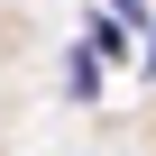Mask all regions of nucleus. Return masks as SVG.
Masks as SVG:
<instances>
[{"label":"nucleus","instance_id":"f257e3e1","mask_svg":"<svg viewBox=\"0 0 156 156\" xmlns=\"http://www.w3.org/2000/svg\"><path fill=\"white\" fill-rule=\"evenodd\" d=\"M64 101H73V110H92V101H101V55H92L83 37H73V55H64Z\"/></svg>","mask_w":156,"mask_h":156},{"label":"nucleus","instance_id":"f03ea898","mask_svg":"<svg viewBox=\"0 0 156 156\" xmlns=\"http://www.w3.org/2000/svg\"><path fill=\"white\" fill-rule=\"evenodd\" d=\"M101 9H110V19H119V28H129V37H138V28H147V19H156V9H147V0H101Z\"/></svg>","mask_w":156,"mask_h":156},{"label":"nucleus","instance_id":"7ed1b4c3","mask_svg":"<svg viewBox=\"0 0 156 156\" xmlns=\"http://www.w3.org/2000/svg\"><path fill=\"white\" fill-rule=\"evenodd\" d=\"M147 73H156V19H147Z\"/></svg>","mask_w":156,"mask_h":156}]
</instances>
